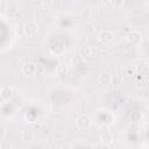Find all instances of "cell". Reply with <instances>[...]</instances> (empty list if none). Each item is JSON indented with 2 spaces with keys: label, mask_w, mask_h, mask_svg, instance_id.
I'll return each instance as SVG.
<instances>
[{
  "label": "cell",
  "mask_w": 149,
  "mask_h": 149,
  "mask_svg": "<svg viewBox=\"0 0 149 149\" xmlns=\"http://www.w3.org/2000/svg\"><path fill=\"white\" fill-rule=\"evenodd\" d=\"M92 125V119L87 114H81L76 119V126L80 130H86L91 127Z\"/></svg>",
  "instance_id": "1"
},
{
  "label": "cell",
  "mask_w": 149,
  "mask_h": 149,
  "mask_svg": "<svg viewBox=\"0 0 149 149\" xmlns=\"http://www.w3.org/2000/svg\"><path fill=\"white\" fill-rule=\"evenodd\" d=\"M23 31L28 37H35L37 35V31H38V26L33 20L27 21L23 26Z\"/></svg>",
  "instance_id": "2"
},
{
  "label": "cell",
  "mask_w": 149,
  "mask_h": 149,
  "mask_svg": "<svg viewBox=\"0 0 149 149\" xmlns=\"http://www.w3.org/2000/svg\"><path fill=\"white\" fill-rule=\"evenodd\" d=\"M126 41L132 47L137 45L141 42V34H140V31L139 30H135V29L134 30H130L127 34V36H126Z\"/></svg>",
  "instance_id": "3"
},
{
  "label": "cell",
  "mask_w": 149,
  "mask_h": 149,
  "mask_svg": "<svg viewBox=\"0 0 149 149\" xmlns=\"http://www.w3.org/2000/svg\"><path fill=\"white\" fill-rule=\"evenodd\" d=\"M14 95V91L12 88V86L9 85H2L1 88H0V98H1V101L2 102H6L8 101L9 99H12Z\"/></svg>",
  "instance_id": "4"
},
{
  "label": "cell",
  "mask_w": 149,
  "mask_h": 149,
  "mask_svg": "<svg viewBox=\"0 0 149 149\" xmlns=\"http://www.w3.org/2000/svg\"><path fill=\"white\" fill-rule=\"evenodd\" d=\"M21 71L26 76H34L37 72V65L34 62H27L22 65Z\"/></svg>",
  "instance_id": "5"
},
{
  "label": "cell",
  "mask_w": 149,
  "mask_h": 149,
  "mask_svg": "<svg viewBox=\"0 0 149 149\" xmlns=\"http://www.w3.org/2000/svg\"><path fill=\"white\" fill-rule=\"evenodd\" d=\"M113 38H114V34H113V31L109 30V29H104V30H101V31L99 33V35H98V40H99L100 42H102V43H109Z\"/></svg>",
  "instance_id": "6"
},
{
  "label": "cell",
  "mask_w": 149,
  "mask_h": 149,
  "mask_svg": "<svg viewBox=\"0 0 149 149\" xmlns=\"http://www.w3.org/2000/svg\"><path fill=\"white\" fill-rule=\"evenodd\" d=\"M112 80H113L112 76H111L109 73H107V72H101V73L98 76V81H99V84H101V85H104V86L109 85V84L112 83Z\"/></svg>",
  "instance_id": "7"
},
{
  "label": "cell",
  "mask_w": 149,
  "mask_h": 149,
  "mask_svg": "<svg viewBox=\"0 0 149 149\" xmlns=\"http://www.w3.org/2000/svg\"><path fill=\"white\" fill-rule=\"evenodd\" d=\"M92 54H93V49H92V47L90 45V44H84L81 48H80V56L85 59V58H90L91 56H92Z\"/></svg>",
  "instance_id": "8"
},
{
  "label": "cell",
  "mask_w": 149,
  "mask_h": 149,
  "mask_svg": "<svg viewBox=\"0 0 149 149\" xmlns=\"http://www.w3.org/2000/svg\"><path fill=\"white\" fill-rule=\"evenodd\" d=\"M101 142L105 146H109L113 142V135L109 130H101Z\"/></svg>",
  "instance_id": "9"
},
{
  "label": "cell",
  "mask_w": 149,
  "mask_h": 149,
  "mask_svg": "<svg viewBox=\"0 0 149 149\" xmlns=\"http://www.w3.org/2000/svg\"><path fill=\"white\" fill-rule=\"evenodd\" d=\"M5 7L8 13H16L19 9V2L15 0H8L5 5Z\"/></svg>",
  "instance_id": "10"
},
{
  "label": "cell",
  "mask_w": 149,
  "mask_h": 149,
  "mask_svg": "<svg viewBox=\"0 0 149 149\" xmlns=\"http://www.w3.org/2000/svg\"><path fill=\"white\" fill-rule=\"evenodd\" d=\"M142 119H143V114H142V112H140V111H133V112L129 114V120H130L133 123H139V122L142 121Z\"/></svg>",
  "instance_id": "11"
},
{
  "label": "cell",
  "mask_w": 149,
  "mask_h": 149,
  "mask_svg": "<svg viewBox=\"0 0 149 149\" xmlns=\"http://www.w3.org/2000/svg\"><path fill=\"white\" fill-rule=\"evenodd\" d=\"M34 132H33V129H30V128H26V129H23L22 132H21V137H22V140L23 141H27V142H29V141H31L33 139H34Z\"/></svg>",
  "instance_id": "12"
},
{
  "label": "cell",
  "mask_w": 149,
  "mask_h": 149,
  "mask_svg": "<svg viewBox=\"0 0 149 149\" xmlns=\"http://www.w3.org/2000/svg\"><path fill=\"white\" fill-rule=\"evenodd\" d=\"M71 65L74 68V69H78L80 66L84 65V58L80 56V55H76L71 58Z\"/></svg>",
  "instance_id": "13"
},
{
  "label": "cell",
  "mask_w": 149,
  "mask_h": 149,
  "mask_svg": "<svg viewBox=\"0 0 149 149\" xmlns=\"http://www.w3.org/2000/svg\"><path fill=\"white\" fill-rule=\"evenodd\" d=\"M135 71H136V68H135V66H130V65H128V66L122 68L121 73H122L123 76L132 77V76H134V74H135Z\"/></svg>",
  "instance_id": "14"
},
{
  "label": "cell",
  "mask_w": 149,
  "mask_h": 149,
  "mask_svg": "<svg viewBox=\"0 0 149 149\" xmlns=\"http://www.w3.org/2000/svg\"><path fill=\"white\" fill-rule=\"evenodd\" d=\"M51 51H52V54H55V55H62V54H64L65 48H64L62 44H55L54 47H51Z\"/></svg>",
  "instance_id": "15"
},
{
  "label": "cell",
  "mask_w": 149,
  "mask_h": 149,
  "mask_svg": "<svg viewBox=\"0 0 149 149\" xmlns=\"http://www.w3.org/2000/svg\"><path fill=\"white\" fill-rule=\"evenodd\" d=\"M62 108H63V107H62V106H58L56 102H52V104H51V111H52V112H55V113L61 112V111H62Z\"/></svg>",
  "instance_id": "16"
},
{
  "label": "cell",
  "mask_w": 149,
  "mask_h": 149,
  "mask_svg": "<svg viewBox=\"0 0 149 149\" xmlns=\"http://www.w3.org/2000/svg\"><path fill=\"white\" fill-rule=\"evenodd\" d=\"M0 149H12V146H10V143L8 142V141H2L1 142V144H0Z\"/></svg>",
  "instance_id": "17"
}]
</instances>
